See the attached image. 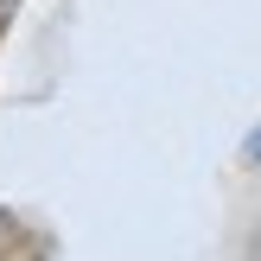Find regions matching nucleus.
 <instances>
[{
  "label": "nucleus",
  "mask_w": 261,
  "mask_h": 261,
  "mask_svg": "<svg viewBox=\"0 0 261 261\" xmlns=\"http://www.w3.org/2000/svg\"><path fill=\"white\" fill-rule=\"evenodd\" d=\"M249 160H261V134H255V140H249Z\"/></svg>",
  "instance_id": "obj_1"
}]
</instances>
